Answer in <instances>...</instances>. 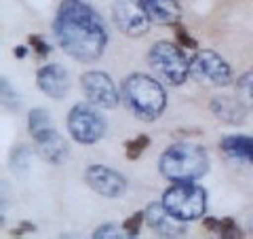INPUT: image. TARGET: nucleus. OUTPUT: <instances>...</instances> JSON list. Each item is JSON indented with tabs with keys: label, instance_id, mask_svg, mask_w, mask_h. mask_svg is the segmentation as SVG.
Instances as JSON below:
<instances>
[{
	"label": "nucleus",
	"instance_id": "nucleus-1",
	"mask_svg": "<svg viewBox=\"0 0 253 239\" xmlns=\"http://www.w3.org/2000/svg\"><path fill=\"white\" fill-rule=\"evenodd\" d=\"M55 32L66 53L81 61L97 60L108 43L104 21L81 0H63L55 19Z\"/></svg>",
	"mask_w": 253,
	"mask_h": 239
},
{
	"label": "nucleus",
	"instance_id": "nucleus-2",
	"mask_svg": "<svg viewBox=\"0 0 253 239\" xmlns=\"http://www.w3.org/2000/svg\"><path fill=\"white\" fill-rule=\"evenodd\" d=\"M209 159L201 146L194 144H173L161 157V172L165 178L175 182H190L207 174Z\"/></svg>",
	"mask_w": 253,
	"mask_h": 239
},
{
	"label": "nucleus",
	"instance_id": "nucleus-3",
	"mask_svg": "<svg viewBox=\"0 0 253 239\" xmlns=\"http://www.w3.org/2000/svg\"><path fill=\"white\" fill-rule=\"evenodd\" d=\"M125 100L129 108L144 121H154L167 106V95L161 83L146 74H133L125 81Z\"/></svg>",
	"mask_w": 253,
	"mask_h": 239
},
{
	"label": "nucleus",
	"instance_id": "nucleus-4",
	"mask_svg": "<svg viewBox=\"0 0 253 239\" xmlns=\"http://www.w3.org/2000/svg\"><path fill=\"white\" fill-rule=\"evenodd\" d=\"M163 205L167 208L173 216L181 222L201 218L205 214V205H207V195L205 190L194 184V180L190 182H179V184L171 186L163 197Z\"/></svg>",
	"mask_w": 253,
	"mask_h": 239
},
{
	"label": "nucleus",
	"instance_id": "nucleus-5",
	"mask_svg": "<svg viewBox=\"0 0 253 239\" xmlns=\"http://www.w3.org/2000/svg\"><path fill=\"white\" fill-rule=\"evenodd\" d=\"M150 63L163 78H167L171 85H181L190 74V63L179 51V47L173 43H156L150 51Z\"/></svg>",
	"mask_w": 253,
	"mask_h": 239
},
{
	"label": "nucleus",
	"instance_id": "nucleus-6",
	"mask_svg": "<svg viewBox=\"0 0 253 239\" xmlns=\"http://www.w3.org/2000/svg\"><path fill=\"white\" fill-rule=\"evenodd\" d=\"M190 74L203 85L226 87L232 81V70L226 60H221L215 51H199L190 61Z\"/></svg>",
	"mask_w": 253,
	"mask_h": 239
},
{
	"label": "nucleus",
	"instance_id": "nucleus-7",
	"mask_svg": "<svg viewBox=\"0 0 253 239\" xmlns=\"http://www.w3.org/2000/svg\"><path fill=\"white\" fill-rule=\"evenodd\" d=\"M68 129L72 133V138L81 144H95L97 140H101V135L106 131V121L91 106L78 104L70 110Z\"/></svg>",
	"mask_w": 253,
	"mask_h": 239
},
{
	"label": "nucleus",
	"instance_id": "nucleus-8",
	"mask_svg": "<svg viewBox=\"0 0 253 239\" xmlns=\"http://www.w3.org/2000/svg\"><path fill=\"white\" fill-rule=\"evenodd\" d=\"M114 21L125 34L141 36L148 32L150 15L144 6V0H116L114 2Z\"/></svg>",
	"mask_w": 253,
	"mask_h": 239
},
{
	"label": "nucleus",
	"instance_id": "nucleus-9",
	"mask_svg": "<svg viewBox=\"0 0 253 239\" xmlns=\"http://www.w3.org/2000/svg\"><path fill=\"white\" fill-rule=\"evenodd\" d=\"M83 89L91 104L99 108H114L118 104V91L112 78L104 72H86L83 76Z\"/></svg>",
	"mask_w": 253,
	"mask_h": 239
},
{
	"label": "nucleus",
	"instance_id": "nucleus-10",
	"mask_svg": "<svg viewBox=\"0 0 253 239\" xmlns=\"http://www.w3.org/2000/svg\"><path fill=\"white\" fill-rule=\"evenodd\" d=\"M84 178H86V184L104 197H118V195H123L126 188V180L121 174H116L114 170H108L104 165L89 167Z\"/></svg>",
	"mask_w": 253,
	"mask_h": 239
},
{
	"label": "nucleus",
	"instance_id": "nucleus-11",
	"mask_svg": "<svg viewBox=\"0 0 253 239\" xmlns=\"http://www.w3.org/2000/svg\"><path fill=\"white\" fill-rule=\"evenodd\" d=\"M146 214V222L152 227L158 235L163 237H179L184 233V225L181 220H177L173 214L165 208L163 203H152L148 205V210L144 212Z\"/></svg>",
	"mask_w": 253,
	"mask_h": 239
},
{
	"label": "nucleus",
	"instance_id": "nucleus-12",
	"mask_svg": "<svg viewBox=\"0 0 253 239\" xmlns=\"http://www.w3.org/2000/svg\"><path fill=\"white\" fill-rule=\"evenodd\" d=\"M38 87L49 95V98L61 100L70 89V78L68 72L57 63H49L38 72Z\"/></svg>",
	"mask_w": 253,
	"mask_h": 239
},
{
	"label": "nucleus",
	"instance_id": "nucleus-13",
	"mask_svg": "<svg viewBox=\"0 0 253 239\" xmlns=\"http://www.w3.org/2000/svg\"><path fill=\"white\" fill-rule=\"evenodd\" d=\"M34 140H36V144H38L41 155L49 163H63V161H66V157H68V144H66V140H63L55 129H49L46 133L38 135V138H34Z\"/></svg>",
	"mask_w": 253,
	"mask_h": 239
},
{
	"label": "nucleus",
	"instance_id": "nucleus-14",
	"mask_svg": "<svg viewBox=\"0 0 253 239\" xmlns=\"http://www.w3.org/2000/svg\"><path fill=\"white\" fill-rule=\"evenodd\" d=\"M211 110L217 115L219 121L232 123V125L243 123L245 115H247V106H245L241 100H232V98H213Z\"/></svg>",
	"mask_w": 253,
	"mask_h": 239
},
{
	"label": "nucleus",
	"instance_id": "nucleus-15",
	"mask_svg": "<svg viewBox=\"0 0 253 239\" xmlns=\"http://www.w3.org/2000/svg\"><path fill=\"white\" fill-rule=\"evenodd\" d=\"M144 6L150 15V19L154 23H163V26H169V23H177L179 21V4L177 0H144Z\"/></svg>",
	"mask_w": 253,
	"mask_h": 239
},
{
	"label": "nucleus",
	"instance_id": "nucleus-16",
	"mask_svg": "<svg viewBox=\"0 0 253 239\" xmlns=\"http://www.w3.org/2000/svg\"><path fill=\"white\" fill-rule=\"evenodd\" d=\"M221 150L236 161L253 163V138L249 135H226L221 140Z\"/></svg>",
	"mask_w": 253,
	"mask_h": 239
},
{
	"label": "nucleus",
	"instance_id": "nucleus-17",
	"mask_svg": "<svg viewBox=\"0 0 253 239\" xmlns=\"http://www.w3.org/2000/svg\"><path fill=\"white\" fill-rule=\"evenodd\" d=\"M205 227L215 231L219 237H230V239H236V237H243V231L236 227V222L232 218H224V220H217V218H207L205 220Z\"/></svg>",
	"mask_w": 253,
	"mask_h": 239
},
{
	"label": "nucleus",
	"instance_id": "nucleus-18",
	"mask_svg": "<svg viewBox=\"0 0 253 239\" xmlns=\"http://www.w3.org/2000/svg\"><path fill=\"white\" fill-rule=\"evenodd\" d=\"M28 129H30V133L34 135V138H38V135H42L49 129H53L49 113H46V110H41V108H34L30 113V117H28Z\"/></svg>",
	"mask_w": 253,
	"mask_h": 239
},
{
	"label": "nucleus",
	"instance_id": "nucleus-19",
	"mask_svg": "<svg viewBox=\"0 0 253 239\" xmlns=\"http://www.w3.org/2000/svg\"><path fill=\"white\" fill-rule=\"evenodd\" d=\"M236 91H239V98L245 106H253V70L239 78Z\"/></svg>",
	"mask_w": 253,
	"mask_h": 239
},
{
	"label": "nucleus",
	"instance_id": "nucleus-20",
	"mask_svg": "<svg viewBox=\"0 0 253 239\" xmlns=\"http://www.w3.org/2000/svg\"><path fill=\"white\" fill-rule=\"evenodd\" d=\"M148 144H150L148 135H137L135 140L126 142V157H129V159H137V157L146 150Z\"/></svg>",
	"mask_w": 253,
	"mask_h": 239
},
{
	"label": "nucleus",
	"instance_id": "nucleus-21",
	"mask_svg": "<svg viewBox=\"0 0 253 239\" xmlns=\"http://www.w3.org/2000/svg\"><path fill=\"white\" fill-rule=\"evenodd\" d=\"M144 218H146V214H144V212H137L133 218L126 220V222H125V231H126V235H129V237H137L139 227H141V222H144Z\"/></svg>",
	"mask_w": 253,
	"mask_h": 239
},
{
	"label": "nucleus",
	"instance_id": "nucleus-22",
	"mask_svg": "<svg viewBox=\"0 0 253 239\" xmlns=\"http://www.w3.org/2000/svg\"><path fill=\"white\" fill-rule=\"evenodd\" d=\"M11 161H13V165H15V170H23V167H28V161H30V153H28V148H17L13 153V157H11Z\"/></svg>",
	"mask_w": 253,
	"mask_h": 239
},
{
	"label": "nucleus",
	"instance_id": "nucleus-23",
	"mask_svg": "<svg viewBox=\"0 0 253 239\" xmlns=\"http://www.w3.org/2000/svg\"><path fill=\"white\" fill-rule=\"evenodd\" d=\"M93 237H95V239H106V237L116 239V237H121V235H118V229H116L114 225H106V227H101V229L95 231Z\"/></svg>",
	"mask_w": 253,
	"mask_h": 239
},
{
	"label": "nucleus",
	"instance_id": "nucleus-24",
	"mask_svg": "<svg viewBox=\"0 0 253 239\" xmlns=\"http://www.w3.org/2000/svg\"><path fill=\"white\" fill-rule=\"evenodd\" d=\"M177 38H179V43L184 45V47H188V49H196V43H194V38H190L188 36V32L184 30V28H177Z\"/></svg>",
	"mask_w": 253,
	"mask_h": 239
},
{
	"label": "nucleus",
	"instance_id": "nucleus-25",
	"mask_svg": "<svg viewBox=\"0 0 253 239\" xmlns=\"http://www.w3.org/2000/svg\"><path fill=\"white\" fill-rule=\"evenodd\" d=\"M2 98H4V104H9L11 108L17 104V102H15V95L11 91V87H9V83H6V78H2Z\"/></svg>",
	"mask_w": 253,
	"mask_h": 239
},
{
	"label": "nucleus",
	"instance_id": "nucleus-26",
	"mask_svg": "<svg viewBox=\"0 0 253 239\" xmlns=\"http://www.w3.org/2000/svg\"><path fill=\"white\" fill-rule=\"evenodd\" d=\"M30 45H34V47H36V51L41 53V55H46V53H49V45H46L41 36H30Z\"/></svg>",
	"mask_w": 253,
	"mask_h": 239
},
{
	"label": "nucleus",
	"instance_id": "nucleus-27",
	"mask_svg": "<svg viewBox=\"0 0 253 239\" xmlns=\"http://www.w3.org/2000/svg\"><path fill=\"white\" fill-rule=\"evenodd\" d=\"M15 55H17V58H23V55H26V49H23V47H17V49H15Z\"/></svg>",
	"mask_w": 253,
	"mask_h": 239
}]
</instances>
